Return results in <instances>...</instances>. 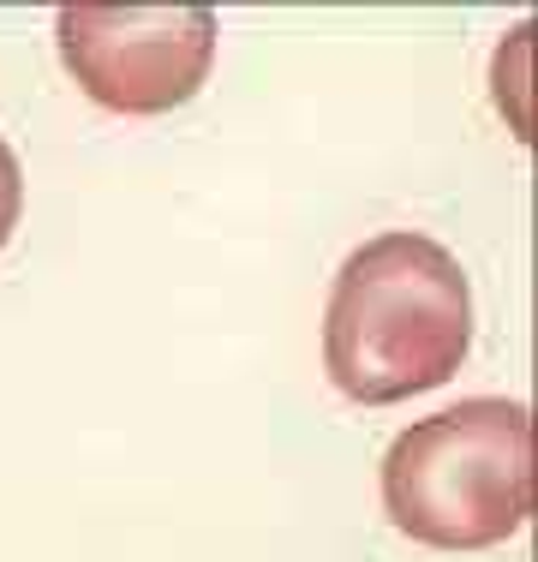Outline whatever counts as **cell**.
<instances>
[{
	"instance_id": "2",
	"label": "cell",
	"mask_w": 538,
	"mask_h": 562,
	"mask_svg": "<svg viewBox=\"0 0 538 562\" xmlns=\"http://www.w3.org/2000/svg\"><path fill=\"white\" fill-rule=\"evenodd\" d=\"M383 515L430 551H491L533 520V419L467 395L407 425L383 454Z\"/></svg>"
},
{
	"instance_id": "1",
	"label": "cell",
	"mask_w": 538,
	"mask_h": 562,
	"mask_svg": "<svg viewBox=\"0 0 538 562\" xmlns=\"http://www.w3.org/2000/svg\"><path fill=\"white\" fill-rule=\"evenodd\" d=\"M473 347V281L430 234H377L335 270L323 305V371L359 407H395L461 371Z\"/></svg>"
},
{
	"instance_id": "4",
	"label": "cell",
	"mask_w": 538,
	"mask_h": 562,
	"mask_svg": "<svg viewBox=\"0 0 538 562\" xmlns=\"http://www.w3.org/2000/svg\"><path fill=\"white\" fill-rule=\"evenodd\" d=\"M19 210H24V173H19V156L0 138V246H7L12 227H19Z\"/></svg>"
},
{
	"instance_id": "3",
	"label": "cell",
	"mask_w": 538,
	"mask_h": 562,
	"mask_svg": "<svg viewBox=\"0 0 538 562\" xmlns=\"http://www.w3.org/2000/svg\"><path fill=\"white\" fill-rule=\"evenodd\" d=\"M54 43L90 102L114 114H168L192 102L215 60L204 7H60Z\"/></svg>"
}]
</instances>
